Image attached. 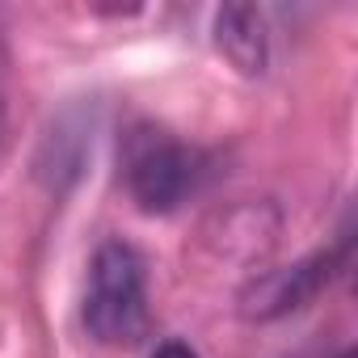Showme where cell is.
Segmentation results:
<instances>
[{
  "instance_id": "1",
  "label": "cell",
  "mask_w": 358,
  "mask_h": 358,
  "mask_svg": "<svg viewBox=\"0 0 358 358\" xmlns=\"http://www.w3.org/2000/svg\"><path fill=\"white\" fill-rule=\"evenodd\" d=\"M85 329L101 345H135L148 333L143 262L122 241H106L93 253L89 295H85Z\"/></svg>"
},
{
  "instance_id": "2",
  "label": "cell",
  "mask_w": 358,
  "mask_h": 358,
  "mask_svg": "<svg viewBox=\"0 0 358 358\" xmlns=\"http://www.w3.org/2000/svg\"><path fill=\"white\" fill-rule=\"evenodd\" d=\"M122 177H127V190L139 203V211L169 215V211H177L194 194L199 177H203V160H199L194 148L177 143L173 135L139 127L127 139Z\"/></svg>"
},
{
  "instance_id": "3",
  "label": "cell",
  "mask_w": 358,
  "mask_h": 358,
  "mask_svg": "<svg viewBox=\"0 0 358 358\" xmlns=\"http://www.w3.org/2000/svg\"><path fill=\"white\" fill-rule=\"evenodd\" d=\"M345 266V249H320V253H308L291 266H278V270H257L253 278H245L241 295H236V308L245 320H282L299 308H308L329 282L333 274Z\"/></svg>"
},
{
  "instance_id": "4",
  "label": "cell",
  "mask_w": 358,
  "mask_h": 358,
  "mask_svg": "<svg viewBox=\"0 0 358 358\" xmlns=\"http://www.w3.org/2000/svg\"><path fill=\"white\" fill-rule=\"evenodd\" d=\"M278 232H282V220H278L274 203H266V199H236V203L220 207L203 224L199 236H203V249L215 262L241 266L253 278L257 270H266V257L274 253Z\"/></svg>"
},
{
  "instance_id": "5",
  "label": "cell",
  "mask_w": 358,
  "mask_h": 358,
  "mask_svg": "<svg viewBox=\"0 0 358 358\" xmlns=\"http://www.w3.org/2000/svg\"><path fill=\"white\" fill-rule=\"evenodd\" d=\"M215 47L241 76L270 72V22L257 5H224L215 13Z\"/></svg>"
},
{
  "instance_id": "6",
  "label": "cell",
  "mask_w": 358,
  "mask_h": 358,
  "mask_svg": "<svg viewBox=\"0 0 358 358\" xmlns=\"http://www.w3.org/2000/svg\"><path fill=\"white\" fill-rule=\"evenodd\" d=\"M152 358H199L186 341H160L156 350H152Z\"/></svg>"
},
{
  "instance_id": "7",
  "label": "cell",
  "mask_w": 358,
  "mask_h": 358,
  "mask_svg": "<svg viewBox=\"0 0 358 358\" xmlns=\"http://www.w3.org/2000/svg\"><path fill=\"white\" fill-rule=\"evenodd\" d=\"M5 139H9V106H5V89H0V152H5Z\"/></svg>"
},
{
  "instance_id": "8",
  "label": "cell",
  "mask_w": 358,
  "mask_h": 358,
  "mask_svg": "<svg viewBox=\"0 0 358 358\" xmlns=\"http://www.w3.org/2000/svg\"><path fill=\"white\" fill-rule=\"evenodd\" d=\"M337 358H354V354H350V350H341V354H337Z\"/></svg>"
}]
</instances>
